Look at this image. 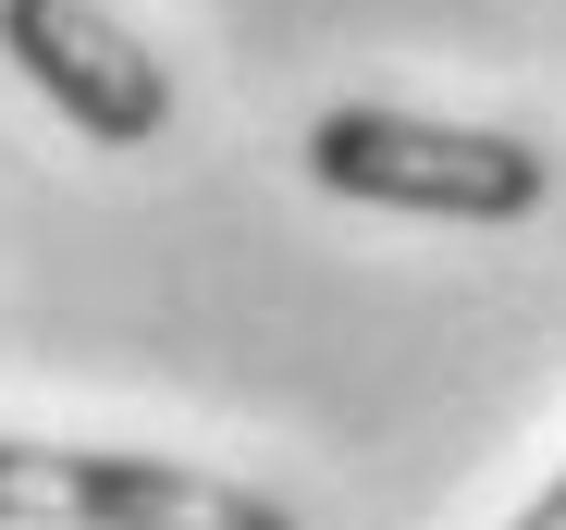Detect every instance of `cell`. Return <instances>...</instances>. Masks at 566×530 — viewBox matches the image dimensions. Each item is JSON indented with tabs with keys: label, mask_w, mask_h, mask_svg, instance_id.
I'll use <instances>...</instances> for the list:
<instances>
[{
	"label": "cell",
	"mask_w": 566,
	"mask_h": 530,
	"mask_svg": "<svg viewBox=\"0 0 566 530\" xmlns=\"http://www.w3.org/2000/svg\"><path fill=\"white\" fill-rule=\"evenodd\" d=\"M0 50H13V74L38 86L86 148H148L172 124L160 50L124 13H99V0H0Z\"/></svg>",
	"instance_id": "3"
},
{
	"label": "cell",
	"mask_w": 566,
	"mask_h": 530,
	"mask_svg": "<svg viewBox=\"0 0 566 530\" xmlns=\"http://www.w3.org/2000/svg\"><path fill=\"white\" fill-rule=\"evenodd\" d=\"M308 173L357 210H419V222H530L554 160L530 136L493 124H431V112H382V100H345L308 124Z\"/></svg>",
	"instance_id": "1"
},
{
	"label": "cell",
	"mask_w": 566,
	"mask_h": 530,
	"mask_svg": "<svg viewBox=\"0 0 566 530\" xmlns=\"http://www.w3.org/2000/svg\"><path fill=\"white\" fill-rule=\"evenodd\" d=\"M0 530H296V518L148 445H13L0 432Z\"/></svg>",
	"instance_id": "2"
},
{
	"label": "cell",
	"mask_w": 566,
	"mask_h": 530,
	"mask_svg": "<svg viewBox=\"0 0 566 530\" xmlns=\"http://www.w3.org/2000/svg\"><path fill=\"white\" fill-rule=\"evenodd\" d=\"M505 530H566V469H554V481H542V493H530V506H517Z\"/></svg>",
	"instance_id": "4"
}]
</instances>
